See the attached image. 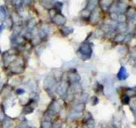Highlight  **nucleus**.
I'll return each instance as SVG.
<instances>
[{
	"label": "nucleus",
	"mask_w": 136,
	"mask_h": 128,
	"mask_svg": "<svg viewBox=\"0 0 136 128\" xmlns=\"http://www.w3.org/2000/svg\"><path fill=\"white\" fill-rule=\"evenodd\" d=\"M24 92H25V91H24L23 89H21V88H18L17 89L18 95H22V94H24Z\"/></svg>",
	"instance_id": "nucleus-1"
}]
</instances>
